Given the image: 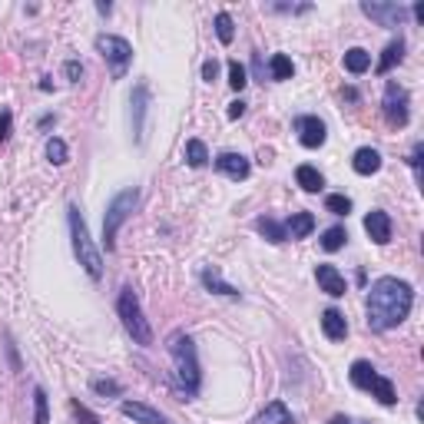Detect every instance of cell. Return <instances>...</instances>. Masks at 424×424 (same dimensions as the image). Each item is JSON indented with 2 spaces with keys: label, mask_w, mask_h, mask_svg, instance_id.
I'll list each match as a JSON object with an SVG mask.
<instances>
[{
  "label": "cell",
  "mask_w": 424,
  "mask_h": 424,
  "mask_svg": "<svg viewBox=\"0 0 424 424\" xmlns=\"http://www.w3.org/2000/svg\"><path fill=\"white\" fill-rule=\"evenodd\" d=\"M242 113H245V103H242V100H235V103H229V120H239Z\"/></svg>",
  "instance_id": "cell-38"
},
{
  "label": "cell",
  "mask_w": 424,
  "mask_h": 424,
  "mask_svg": "<svg viewBox=\"0 0 424 424\" xmlns=\"http://www.w3.org/2000/svg\"><path fill=\"white\" fill-rule=\"evenodd\" d=\"M47 159L53 166H63L70 159V149H67V143L63 139H57V136H50L47 139Z\"/></svg>",
  "instance_id": "cell-28"
},
{
  "label": "cell",
  "mask_w": 424,
  "mask_h": 424,
  "mask_svg": "<svg viewBox=\"0 0 424 424\" xmlns=\"http://www.w3.org/2000/svg\"><path fill=\"white\" fill-rule=\"evenodd\" d=\"M365 232L378 245H388V242H391V216H388L385 209H371L365 216Z\"/></svg>",
  "instance_id": "cell-15"
},
{
  "label": "cell",
  "mask_w": 424,
  "mask_h": 424,
  "mask_svg": "<svg viewBox=\"0 0 424 424\" xmlns=\"http://www.w3.org/2000/svg\"><path fill=\"white\" fill-rule=\"evenodd\" d=\"M169 358L176 365V388L183 391L186 398H196L199 388H203V371H199V351H196V341L183 332H176L169 338Z\"/></svg>",
  "instance_id": "cell-2"
},
{
  "label": "cell",
  "mask_w": 424,
  "mask_h": 424,
  "mask_svg": "<svg viewBox=\"0 0 424 424\" xmlns=\"http://www.w3.org/2000/svg\"><path fill=\"white\" fill-rule=\"evenodd\" d=\"M199 279H203V285H206L209 292H216V295H226V299H239V295H242V292L235 289L232 282L222 279L216 269H203V272H199Z\"/></svg>",
  "instance_id": "cell-19"
},
{
  "label": "cell",
  "mask_w": 424,
  "mask_h": 424,
  "mask_svg": "<svg viewBox=\"0 0 424 424\" xmlns=\"http://www.w3.org/2000/svg\"><path fill=\"white\" fill-rule=\"evenodd\" d=\"M216 37H219L222 43H232V37H235V23H232V17L226 10L216 14Z\"/></svg>",
  "instance_id": "cell-30"
},
{
  "label": "cell",
  "mask_w": 424,
  "mask_h": 424,
  "mask_svg": "<svg viewBox=\"0 0 424 424\" xmlns=\"http://www.w3.org/2000/svg\"><path fill=\"white\" fill-rule=\"evenodd\" d=\"M67 222H70V239H73V255L80 259V265L87 269V275L93 282L103 275V255L100 249L93 245L90 239V229H87V219L80 216V206H70L67 209Z\"/></svg>",
  "instance_id": "cell-3"
},
{
  "label": "cell",
  "mask_w": 424,
  "mask_h": 424,
  "mask_svg": "<svg viewBox=\"0 0 424 424\" xmlns=\"http://www.w3.org/2000/svg\"><path fill=\"white\" fill-rule=\"evenodd\" d=\"M255 229H259L262 235L272 242V245H282V242L289 239V235H285V226L275 222V219H269V216H259V219H255Z\"/></svg>",
  "instance_id": "cell-23"
},
{
  "label": "cell",
  "mask_w": 424,
  "mask_h": 424,
  "mask_svg": "<svg viewBox=\"0 0 424 424\" xmlns=\"http://www.w3.org/2000/svg\"><path fill=\"white\" fill-rule=\"evenodd\" d=\"M381 110H385V120L391 126H408V120H411V97H408V90L391 80V83L385 87Z\"/></svg>",
  "instance_id": "cell-8"
},
{
  "label": "cell",
  "mask_w": 424,
  "mask_h": 424,
  "mask_svg": "<svg viewBox=\"0 0 424 424\" xmlns=\"http://www.w3.org/2000/svg\"><path fill=\"white\" fill-rule=\"evenodd\" d=\"M120 411H123V418H129V421H136V424H173L166 415H159L156 408L143 405V401H123Z\"/></svg>",
  "instance_id": "cell-14"
},
{
  "label": "cell",
  "mask_w": 424,
  "mask_h": 424,
  "mask_svg": "<svg viewBox=\"0 0 424 424\" xmlns=\"http://www.w3.org/2000/svg\"><path fill=\"white\" fill-rule=\"evenodd\" d=\"M186 163L193 166V169H203V166L209 163V149H206L203 139H189V143H186Z\"/></svg>",
  "instance_id": "cell-25"
},
{
  "label": "cell",
  "mask_w": 424,
  "mask_h": 424,
  "mask_svg": "<svg viewBox=\"0 0 424 424\" xmlns=\"http://www.w3.org/2000/svg\"><path fill=\"white\" fill-rule=\"evenodd\" d=\"M295 183H299L305 193H318V189L325 186V179H322V173H318L315 166H299V169H295Z\"/></svg>",
  "instance_id": "cell-24"
},
{
  "label": "cell",
  "mask_w": 424,
  "mask_h": 424,
  "mask_svg": "<svg viewBox=\"0 0 424 424\" xmlns=\"http://www.w3.org/2000/svg\"><path fill=\"white\" fill-rule=\"evenodd\" d=\"M401 57H405V40L398 37V40H391V43L385 47V57L378 60V73H381V77H385V73H391V67H395V63H401Z\"/></svg>",
  "instance_id": "cell-22"
},
{
  "label": "cell",
  "mask_w": 424,
  "mask_h": 424,
  "mask_svg": "<svg viewBox=\"0 0 424 424\" xmlns=\"http://www.w3.org/2000/svg\"><path fill=\"white\" fill-rule=\"evenodd\" d=\"M216 169H219L222 176H229V179H235V183H242V179H249L252 166L249 159L242 153H219L216 156Z\"/></svg>",
  "instance_id": "cell-13"
},
{
  "label": "cell",
  "mask_w": 424,
  "mask_h": 424,
  "mask_svg": "<svg viewBox=\"0 0 424 424\" xmlns=\"http://www.w3.org/2000/svg\"><path fill=\"white\" fill-rule=\"evenodd\" d=\"M348 378H351V385H355V388H361V391H371V398H378L385 408L398 405L395 385H391L385 375H378V368L371 365V361H361V358H358L355 365H351V371H348Z\"/></svg>",
  "instance_id": "cell-6"
},
{
  "label": "cell",
  "mask_w": 424,
  "mask_h": 424,
  "mask_svg": "<svg viewBox=\"0 0 424 424\" xmlns=\"http://www.w3.org/2000/svg\"><path fill=\"white\" fill-rule=\"evenodd\" d=\"M411 14H415V20H424V4H415V10H411Z\"/></svg>",
  "instance_id": "cell-41"
},
{
  "label": "cell",
  "mask_w": 424,
  "mask_h": 424,
  "mask_svg": "<svg viewBox=\"0 0 424 424\" xmlns=\"http://www.w3.org/2000/svg\"><path fill=\"white\" fill-rule=\"evenodd\" d=\"M70 408H73V415H77L80 424H100V418L93 415L87 405H80V398H73V401H70Z\"/></svg>",
  "instance_id": "cell-34"
},
{
  "label": "cell",
  "mask_w": 424,
  "mask_h": 424,
  "mask_svg": "<svg viewBox=\"0 0 424 424\" xmlns=\"http://www.w3.org/2000/svg\"><path fill=\"white\" fill-rule=\"evenodd\" d=\"M411 169H421V143H415V149H411Z\"/></svg>",
  "instance_id": "cell-39"
},
{
  "label": "cell",
  "mask_w": 424,
  "mask_h": 424,
  "mask_svg": "<svg viewBox=\"0 0 424 424\" xmlns=\"http://www.w3.org/2000/svg\"><path fill=\"white\" fill-rule=\"evenodd\" d=\"M361 14L371 17L375 23H381V27H398V23L408 17V7H401V4H375V0H361Z\"/></svg>",
  "instance_id": "cell-9"
},
{
  "label": "cell",
  "mask_w": 424,
  "mask_h": 424,
  "mask_svg": "<svg viewBox=\"0 0 424 424\" xmlns=\"http://www.w3.org/2000/svg\"><path fill=\"white\" fill-rule=\"evenodd\" d=\"M97 50H100V57L110 63V70H113L116 80L123 77L126 67L133 63V47H129V40L116 37V33H100V37H97Z\"/></svg>",
  "instance_id": "cell-7"
},
{
  "label": "cell",
  "mask_w": 424,
  "mask_h": 424,
  "mask_svg": "<svg viewBox=\"0 0 424 424\" xmlns=\"http://www.w3.org/2000/svg\"><path fill=\"white\" fill-rule=\"evenodd\" d=\"M252 424H295V418H292V411L285 408V401H269V405L255 415Z\"/></svg>",
  "instance_id": "cell-18"
},
{
  "label": "cell",
  "mask_w": 424,
  "mask_h": 424,
  "mask_svg": "<svg viewBox=\"0 0 424 424\" xmlns=\"http://www.w3.org/2000/svg\"><path fill=\"white\" fill-rule=\"evenodd\" d=\"M315 279H318V289L325 292V295H332V299H341L348 292V282L345 275L335 269V265H328V262H322L315 269Z\"/></svg>",
  "instance_id": "cell-12"
},
{
  "label": "cell",
  "mask_w": 424,
  "mask_h": 424,
  "mask_svg": "<svg viewBox=\"0 0 424 424\" xmlns=\"http://www.w3.org/2000/svg\"><path fill=\"white\" fill-rule=\"evenodd\" d=\"M136 203H139V189H136V186H129V189H123V193H116L113 199H110V206H106V212H103V245H106V252L116 249V232H120V226L133 216Z\"/></svg>",
  "instance_id": "cell-5"
},
{
  "label": "cell",
  "mask_w": 424,
  "mask_h": 424,
  "mask_svg": "<svg viewBox=\"0 0 424 424\" xmlns=\"http://www.w3.org/2000/svg\"><path fill=\"white\" fill-rule=\"evenodd\" d=\"M351 169H355L358 176H375L378 169H381V153L371 149V146H361V149H355V156H351Z\"/></svg>",
  "instance_id": "cell-17"
},
{
  "label": "cell",
  "mask_w": 424,
  "mask_h": 424,
  "mask_svg": "<svg viewBox=\"0 0 424 424\" xmlns=\"http://www.w3.org/2000/svg\"><path fill=\"white\" fill-rule=\"evenodd\" d=\"M269 73H272V80H292L295 67H292V60L285 57V53H275V57L269 60Z\"/></svg>",
  "instance_id": "cell-27"
},
{
  "label": "cell",
  "mask_w": 424,
  "mask_h": 424,
  "mask_svg": "<svg viewBox=\"0 0 424 424\" xmlns=\"http://www.w3.org/2000/svg\"><path fill=\"white\" fill-rule=\"evenodd\" d=\"M295 133H299V143L305 149H318L328 139V129L318 116H295Z\"/></svg>",
  "instance_id": "cell-10"
},
{
  "label": "cell",
  "mask_w": 424,
  "mask_h": 424,
  "mask_svg": "<svg viewBox=\"0 0 424 424\" xmlns=\"http://www.w3.org/2000/svg\"><path fill=\"white\" fill-rule=\"evenodd\" d=\"M216 77H219V63H216V60H206L203 63V80L206 83H212Z\"/></svg>",
  "instance_id": "cell-37"
},
{
  "label": "cell",
  "mask_w": 424,
  "mask_h": 424,
  "mask_svg": "<svg viewBox=\"0 0 424 424\" xmlns=\"http://www.w3.org/2000/svg\"><path fill=\"white\" fill-rule=\"evenodd\" d=\"M146 110H149V90H146V83H136V87H133V97H129V120H133V136H136V143H143Z\"/></svg>",
  "instance_id": "cell-11"
},
{
  "label": "cell",
  "mask_w": 424,
  "mask_h": 424,
  "mask_svg": "<svg viewBox=\"0 0 424 424\" xmlns=\"http://www.w3.org/2000/svg\"><path fill=\"white\" fill-rule=\"evenodd\" d=\"M63 73H67L70 83H80V80H83V63H80V60H67Z\"/></svg>",
  "instance_id": "cell-36"
},
{
  "label": "cell",
  "mask_w": 424,
  "mask_h": 424,
  "mask_svg": "<svg viewBox=\"0 0 424 424\" xmlns=\"http://www.w3.org/2000/svg\"><path fill=\"white\" fill-rule=\"evenodd\" d=\"M10 133H14V113L7 106H0V143H7Z\"/></svg>",
  "instance_id": "cell-35"
},
{
  "label": "cell",
  "mask_w": 424,
  "mask_h": 424,
  "mask_svg": "<svg viewBox=\"0 0 424 424\" xmlns=\"http://www.w3.org/2000/svg\"><path fill=\"white\" fill-rule=\"evenodd\" d=\"M345 242H348V232L341 229V226H332V229L322 232V249L325 252H338Z\"/></svg>",
  "instance_id": "cell-26"
},
{
  "label": "cell",
  "mask_w": 424,
  "mask_h": 424,
  "mask_svg": "<svg viewBox=\"0 0 424 424\" xmlns=\"http://www.w3.org/2000/svg\"><path fill=\"white\" fill-rule=\"evenodd\" d=\"M325 209L332 216H348L351 212V199L345 193H332V196H325Z\"/></svg>",
  "instance_id": "cell-31"
},
{
  "label": "cell",
  "mask_w": 424,
  "mask_h": 424,
  "mask_svg": "<svg viewBox=\"0 0 424 424\" xmlns=\"http://www.w3.org/2000/svg\"><path fill=\"white\" fill-rule=\"evenodd\" d=\"M116 312H120V318H123V328L129 332V338H133L136 345H143V348L153 345V328H149V322H146L143 305H139V299H136V292L129 289V285H123V289H120Z\"/></svg>",
  "instance_id": "cell-4"
},
{
  "label": "cell",
  "mask_w": 424,
  "mask_h": 424,
  "mask_svg": "<svg viewBox=\"0 0 424 424\" xmlns=\"http://www.w3.org/2000/svg\"><path fill=\"white\" fill-rule=\"evenodd\" d=\"M328 424H351V418H348V415H335V418H332V421H328Z\"/></svg>",
  "instance_id": "cell-40"
},
{
  "label": "cell",
  "mask_w": 424,
  "mask_h": 424,
  "mask_svg": "<svg viewBox=\"0 0 424 424\" xmlns=\"http://www.w3.org/2000/svg\"><path fill=\"white\" fill-rule=\"evenodd\" d=\"M312 229H315V216L312 212H292V219L285 222V235L289 239H305V235H312Z\"/></svg>",
  "instance_id": "cell-20"
},
{
  "label": "cell",
  "mask_w": 424,
  "mask_h": 424,
  "mask_svg": "<svg viewBox=\"0 0 424 424\" xmlns=\"http://www.w3.org/2000/svg\"><path fill=\"white\" fill-rule=\"evenodd\" d=\"M415 305V289L411 282L398 275H381L368 289V328L371 332H391L411 315Z\"/></svg>",
  "instance_id": "cell-1"
},
{
  "label": "cell",
  "mask_w": 424,
  "mask_h": 424,
  "mask_svg": "<svg viewBox=\"0 0 424 424\" xmlns=\"http://www.w3.org/2000/svg\"><path fill=\"white\" fill-rule=\"evenodd\" d=\"M368 67H371V53H368V50H361V47L345 50V70L351 77H361Z\"/></svg>",
  "instance_id": "cell-21"
},
{
  "label": "cell",
  "mask_w": 424,
  "mask_h": 424,
  "mask_svg": "<svg viewBox=\"0 0 424 424\" xmlns=\"http://www.w3.org/2000/svg\"><path fill=\"white\" fill-rule=\"evenodd\" d=\"M245 83H249V73H245V67H242L239 60H229V87L232 90H245Z\"/></svg>",
  "instance_id": "cell-32"
},
{
  "label": "cell",
  "mask_w": 424,
  "mask_h": 424,
  "mask_svg": "<svg viewBox=\"0 0 424 424\" xmlns=\"http://www.w3.org/2000/svg\"><path fill=\"white\" fill-rule=\"evenodd\" d=\"M322 332H325L328 341H345L348 338V322L338 309H325L322 312Z\"/></svg>",
  "instance_id": "cell-16"
},
{
  "label": "cell",
  "mask_w": 424,
  "mask_h": 424,
  "mask_svg": "<svg viewBox=\"0 0 424 424\" xmlns=\"http://www.w3.org/2000/svg\"><path fill=\"white\" fill-rule=\"evenodd\" d=\"M50 421V405H47V391L33 388V424H47Z\"/></svg>",
  "instance_id": "cell-29"
},
{
  "label": "cell",
  "mask_w": 424,
  "mask_h": 424,
  "mask_svg": "<svg viewBox=\"0 0 424 424\" xmlns=\"http://www.w3.org/2000/svg\"><path fill=\"white\" fill-rule=\"evenodd\" d=\"M90 388H93V391H97V395H110V398H120V385H116L113 378H93V381H90Z\"/></svg>",
  "instance_id": "cell-33"
}]
</instances>
